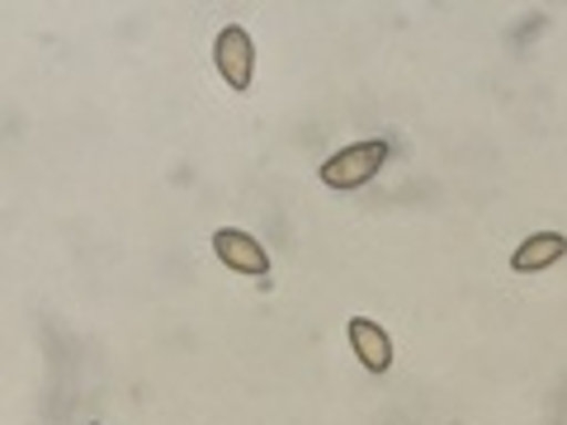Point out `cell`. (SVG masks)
Masks as SVG:
<instances>
[{
  "instance_id": "obj_1",
  "label": "cell",
  "mask_w": 567,
  "mask_h": 425,
  "mask_svg": "<svg viewBox=\"0 0 567 425\" xmlns=\"http://www.w3.org/2000/svg\"><path fill=\"white\" fill-rule=\"evenodd\" d=\"M388 152H393V147H388L383 137L350 142V147L331 152L327 162H322V185H327V189H360V185H369V180H374V175L383 170Z\"/></svg>"
},
{
  "instance_id": "obj_2",
  "label": "cell",
  "mask_w": 567,
  "mask_h": 425,
  "mask_svg": "<svg viewBox=\"0 0 567 425\" xmlns=\"http://www.w3.org/2000/svg\"><path fill=\"white\" fill-rule=\"evenodd\" d=\"M213 66L218 76L233 85V91H251V76H256V43L241 24H227L218 39H213Z\"/></svg>"
},
{
  "instance_id": "obj_3",
  "label": "cell",
  "mask_w": 567,
  "mask_h": 425,
  "mask_svg": "<svg viewBox=\"0 0 567 425\" xmlns=\"http://www.w3.org/2000/svg\"><path fill=\"white\" fill-rule=\"evenodd\" d=\"M213 256H218L233 274H246V279L270 274V256H265V246L251 232H241V227H218V232H213Z\"/></svg>"
},
{
  "instance_id": "obj_4",
  "label": "cell",
  "mask_w": 567,
  "mask_h": 425,
  "mask_svg": "<svg viewBox=\"0 0 567 425\" xmlns=\"http://www.w3.org/2000/svg\"><path fill=\"white\" fill-rule=\"evenodd\" d=\"M350 350L360 354V364L369 369V374H388L393 369V341H388V331L379 322H369V317H350Z\"/></svg>"
},
{
  "instance_id": "obj_5",
  "label": "cell",
  "mask_w": 567,
  "mask_h": 425,
  "mask_svg": "<svg viewBox=\"0 0 567 425\" xmlns=\"http://www.w3.org/2000/svg\"><path fill=\"white\" fill-rule=\"evenodd\" d=\"M567 256V237L563 232H535V237H525L516 251H511V270L516 274H539L548 270V265H558Z\"/></svg>"
}]
</instances>
